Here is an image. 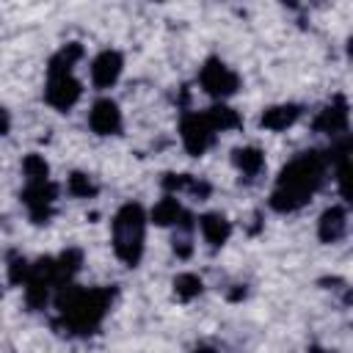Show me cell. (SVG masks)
I'll list each match as a JSON object with an SVG mask.
<instances>
[{
  "label": "cell",
  "mask_w": 353,
  "mask_h": 353,
  "mask_svg": "<svg viewBox=\"0 0 353 353\" xmlns=\"http://www.w3.org/2000/svg\"><path fill=\"white\" fill-rule=\"evenodd\" d=\"M325 174H328L325 154H320L314 149L295 154L276 176V185H273L270 199H268L270 210L279 215H290V212L303 210L312 201V196L323 188Z\"/></svg>",
  "instance_id": "obj_1"
},
{
  "label": "cell",
  "mask_w": 353,
  "mask_h": 353,
  "mask_svg": "<svg viewBox=\"0 0 353 353\" xmlns=\"http://www.w3.org/2000/svg\"><path fill=\"white\" fill-rule=\"evenodd\" d=\"M113 298H116L113 287H77L74 281L63 284L52 295V303L58 309V325L66 334L88 336L108 317Z\"/></svg>",
  "instance_id": "obj_2"
},
{
  "label": "cell",
  "mask_w": 353,
  "mask_h": 353,
  "mask_svg": "<svg viewBox=\"0 0 353 353\" xmlns=\"http://www.w3.org/2000/svg\"><path fill=\"white\" fill-rule=\"evenodd\" d=\"M146 226L149 215L141 201H124L110 218V243L121 265L138 268L146 251Z\"/></svg>",
  "instance_id": "obj_3"
},
{
  "label": "cell",
  "mask_w": 353,
  "mask_h": 353,
  "mask_svg": "<svg viewBox=\"0 0 353 353\" xmlns=\"http://www.w3.org/2000/svg\"><path fill=\"white\" fill-rule=\"evenodd\" d=\"M199 85L215 102H226L240 91V74L221 58H207L199 69Z\"/></svg>",
  "instance_id": "obj_4"
},
{
  "label": "cell",
  "mask_w": 353,
  "mask_h": 353,
  "mask_svg": "<svg viewBox=\"0 0 353 353\" xmlns=\"http://www.w3.org/2000/svg\"><path fill=\"white\" fill-rule=\"evenodd\" d=\"M215 130L212 124L207 121L204 110H185L182 119H179V141H182V149L190 154V157H201L212 143H215Z\"/></svg>",
  "instance_id": "obj_5"
},
{
  "label": "cell",
  "mask_w": 353,
  "mask_h": 353,
  "mask_svg": "<svg viewBox=\"0 0 353 353\" xmlns=\"http://www.w3.org/2000/svg\"><path fill=\"white\" fill-rule=\"evenodd\" d=\"M55 199H58V185L52 179H47V182H30L19 193V201L25 204L28 218L36 226L50 223L52 210H55Z\"/></svg>",
  "instance_id": "obj_6"
},
{
  "label": "cell",
  "mask_w": 353,
  "mask_h": 353,
  "mask_svg": "<svg viewBox=\"0 0 353 353\" xmlns=\"http://www.w3.org/2000/svg\"><path fill=\"white\" fill-rule=\"evenodd\" d=\"M83 97V83L74 74H47L44 83V102L58 110V113H69Z\"/></svg>",
  "instance_id": "obj_7"
},
{
  "label": "cell",
  "mask_w": 353,
  "mask_h": 353,
  "mask_svg": "<svg viewBox=\"0 0 353 353\" xmlns=\"http://www.w3.org/2000/svg\"><path fill=\"white\" fill-rule=\"evenodd\" d=\"M88 130L99 138H110V135H119L121 127H124V116H121V108L116 99L110 97H99L91 102L88 108Z\"/></svg>",
  "instance_id": "obj_8"
},
{
  "label": "cell",
  "mask_w": 353,
  "mask_h": 353,
  "mask_svg": "<svg viewBox=\"0 0 353 353\" xmlns=\"http://www.w3.org/2000/svg\"><path fill=\"white\" fill-rule=\"evenodd\" d=\"M347 124H350V105L342 94H336L328 105H323L312 121L314 132L320 135H331V138H339L347 132Z\"/></svg>",
  "instance_id": "obj_9"
},
{
  "label": "cell",
  "mask_w": 353,
  "mask_h": 353,
  "mask_svg": "<svg viewBox=\"0 0 353 353\" xmlns=\"http://www.w3.org/2000/svg\"><path fill=\"white\" fill-rule=\"evenodd\" d=\"M88 72H91L94 88L108 91V88H113L119 83V77L124 72V55L119 50H102V52H97L91 58V69Z\"/></svg>",
  "instance_id": "obj_10"
},
{
  "label": "cell",
  "mask_w": 353,
  "mask_h": 353,
  "mask_svg": "<svg viewBox=\"0 0 353 353\" xmlns=\"http://www.w3.org/2000/svg\"><path fill=\"white\" fill-rule=\"evenodd\" d=\"M350 226V215H347V204H331L320 212L317 218V240L325 245H334L339 240H345Z\"/></svg>",
  "instance_id": "obj_11"
},
{
  "label": "cell",
  "mask_w": 353,
  "mask_h": 353,
  "mask_svg": "<svg viewBox=\"0 0 353 353\" xmlns=\"http://www.w3.org/2000/svg\"><path fill=\"white\" fill-rule=\"evenodd\" d=\"M196 229H199V234H201V240L212 248V251H218V248H223L226 243H229V237H232V221L223 215V212H201L199 218H196Z\"/></svg>",
  "instance_id": "obj_12"
},
{
  "label": "cell",
  "mask_w": 353,
  "mask_h": 353,
  "mask_svg": "<svg viewBox=\"0 0 353 353\" xmlns=\"http://www.w3.org/2000/svg\"><path fill=\"white\" fill-rule=\"evenodd\" d=\"M303 116V108L298 102H279L259 113V127L268 132H284Z\"/></svg>",
  "instance_id": "obj_13"
},
{
  "label": "cell",
  "mask_w": 353,
  "mask_h": 353,
  "mask_svg": "<svg viewBox=\"0 0 353 353\" xmlns=\"http://www.w3.org/2000/svg\"><path fill=\"white\" fill-rule=\"evenodd\" d=\"M146 215H149V223H154V226H160V229H168V226H176V223H179V218L185 215V207H182L179 196L165 193L163 199L154 201V207H152Z\"/></svg>",
  "instance_id": "obj_14"
},
{
  "label": "cell",
  "mask_w": 353,
  "mask_h": 353,
  "mask_svg": "<svg viewBox=\"0 0 353 353\" xmlns=\"http://www.w3.org/2000/svg\"><path fill=\"white\" fill-rule=\"evenodd\" d=\"M232 165L237 168V174L243 179H256L262 174V168H265V154H262L259 146H251V143L248 146H237L232 152Z\"/></svg>",
  "instance_id": "obj_15"
},
{
  "label": "cell",
  "mask_w": 353,
  "mask_h": 353,
  "mask_svg": "<svg viewBox=\"0 0 353 353\" xmlns=\"http://www.w3.org/2000/svg\"><path fill=\"white\" fill-rule=\"evenodd\" d=\"M83 44L80 41H69V44H61L50 61H47V74H74V66L77 61L83 58Z\"/></svg>",
  "instance_id": "obj_16"
},
{
  "label": "cell",
  "mask_w": 353,
  "mask_h": 353,
  "mask_svg": "<svg viewBox=\"0 0 353 353\" xmlns=\"http://www.w3.org/2000/svg\"><path fill=\"white\" fill-rule=\"evenodd\" d=\"M204 116H207V121L212 124L215 132H229V130H237V127L243 124L240 113H237L232 105H226V102H212V105L204 110Z\"/></svg>",
  "instance_id": "obj_17"
},
{
  "label": "cell",
  "mask_w": 353,
  "mask_h": 353,
  "mask_svg": "<svg viewBox=\"0 0 353 353\" xmlns=\"http://www.w3.org/2000/svg\"><path fill=\"white\" fill-rule=\"evenodd\" d=\"M171 290H174V298H176V301L190 303V301H196V298L204 292V281H201L199 273H193V270H182V273L174 276Z\"/></svg>",
  "instance_id": "obj_18"
},
{
  "label": "cell",
  "mask_w": 353,
  "mask_h": 353,
  "mask_svg": "<svg viewBox=\"0 0 353 353\" xmlns=\"http://www.w3.org/2000/svg\"><path fill=\"white\" fill-rule=\"evenodd\" d=\"M80 268H83V251H80V248H63V251L55 256L58 287L72 284V281H74V276L80 273Z\"/></svg>",
  "instance_id": "obj_19"
},
{
  "label": "cell",
  "mask_w": 353,
  "mask_h": 353,
  "mask_svg": "<svg viewBox=\"0 0 353 353\" xmlns=\"http://www.w3.org/2000/svg\"><path fill=\"white\" fill-rule=\"evenodd\" d=\"M22 174H25V185H30V182H47L50 179V163L44 160V154L28 152L22 157Z\"/></svg>",
  "instance_id": "obj_20"
},
{
  "label": "cell",
  "mask_w": 353,
  "mask_h": 353,
  "mask_svg": "<svg viewBox=\"0 0 353 353\" xmlns=\"http://www.w3.org/2000/svg\"><path fill=\"white\" fill-rule=\"evenodd\" d=\"M66 190H69L72 199H94V196L99 193L97 182H94L85 171H72V174L66 176Z\"/></svg>",
  "instance_id": "obj_21"
},
{
  "label": "cell",
  "mask_w": 353,
  "mask_h": 353,
  "mask_svg": "<svg viewBox=\"0 0 353 353\" xmlns=\"http://www.w3.org/2000/svg\"><path fill=\"white\" fill-rule=\"evenodd\" d=\"M6 270H8V281H11V284H17V287H22V284L28 281V273H30V262H28L25 256H11Z\"/></svg>",
  "instance_id": "obj_22"
},
{
  "label": "cell",
  "mask_w": 353,
  "mask_h": 353,
  "mask_svg": "<svg viewBox=\"0 0 353 353\" xmlns=\"http://www.w3.org/2000/svg\"><path fill=\"white\" fill-rule=\"evenodd\" d=\"M8 132H11V113H8V108L0 105V138H6Z\"/></svg>",
  "instance_id": "obj_23"
},
{
  "label": "cell",
  "mask_w": 353,
  "mask_h": 353,
  "mask_svg": "<svg viewBox=\"0 0 353 353\" xmlns=\"http://www.w3.org/2000/svg\"><path fill=\"white\" fill-rule=\"evenodd\" d=\"M190 353H215V347H210V345H199V347H193Z\"/></svg>",
  "instance_id": "obj_24"
},
{
  "label": "cell",
  "mask_w": 353,
  "mask_h": 353,
  "mask_svg": "<svg viewBox=\"0 0 353 353\" xmlns=\"http://www.w3.org/2000/svg\"><path fill=\"white\" fill-rule=\"evenodd\" d=\"M306 353H328V350H323V347H317V345H312Z\"/></svg>",
  "instance_id": "obj_25"
}]
</instances>
